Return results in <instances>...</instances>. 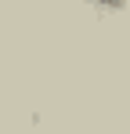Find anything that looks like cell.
I'll return each instance as SVG.
<instances>
[{
    "mask_svg": "<svg viewBox=\"0 0 130 134\" xmlns=\"http://www.w3.org/2000/svg\"><path fill=\"white\" fill-rule=\"evenodd\" d=\"M87 4H94V7H108V11H116V7H123L127 0H87Z\"/></svg>",
    "mask_w": 130,
    "mask_h": 134,
    "instance_id": "1",
    "label": "cell"
}]
</instances>
